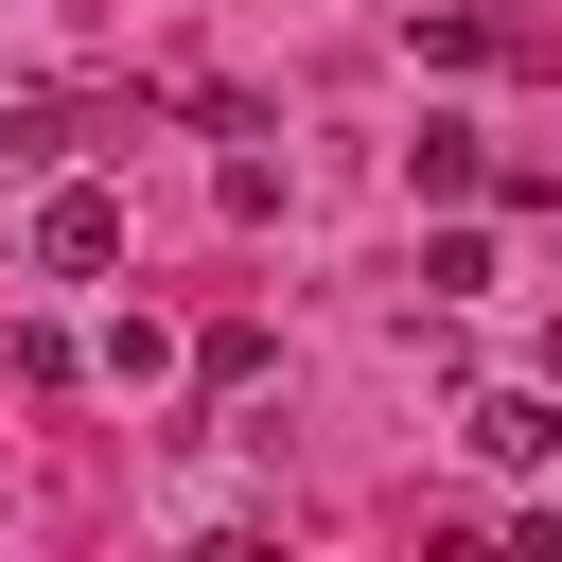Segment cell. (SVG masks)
Instances as JSON below:
<instances>
[{
  "label": "cell",
  "mask_w": 562,
  "mask_h": 562,
  "mask_svg": "<svg viewBox=\"0 0 562 562\" xmlns=\"http://www.w3.org/2000/svg\"><path fill=\"white\" fill-rule=\"evenodd\" d=\"M105 263H123V193L53 176V193H35V281H105Z\"/></svg>",
  "instance_id": "6da1fadb"
},
{
  "label": "cell",
  "mask_w": 562,
  "mask_h": 562,
  "mask_svg": "<svg viewBox=\"0 0 562 562\" xmlns=\"http://www.w3.org/2000/svg\"><path fill=\"white\" fill-rule=\"evenodd\" d=\"M404 176L457 211V193H492V140H474V123H422V140H404Z\"/></svg>",
  "instance_id": "7a4b0ae2"
},
{
  "label": "cell",
  "mask_w": 562,
  "mask_h": 562,
  "mask_svg": "<svg viewBox=\"0 0 562 562\" xmlns=\"http://www.w3.org/2000/svg\"><path fill=\"white\" fill-rule=\"evenodd\" d=\"M474 457H509V474H527V457H562V422H544V386H492V404H474Z\"/></svg>",
  "instance_id": "3957f363"
},
{
  "label": "cell",
  "mask_w": 562,
  "mask_h": 562,
  "mask_svg": "<svg viewBox=\"0 0 562 562\" xmlns=\"http://www.w3.org/2000/svg\"><path fill=\"white\" fill-rule=\"evenodd\" d=\"M422 53H439V70H492L509 18H492V0H422Z\"/></svg>",
  "instance_id": "277c9868"
}]
</instances>
